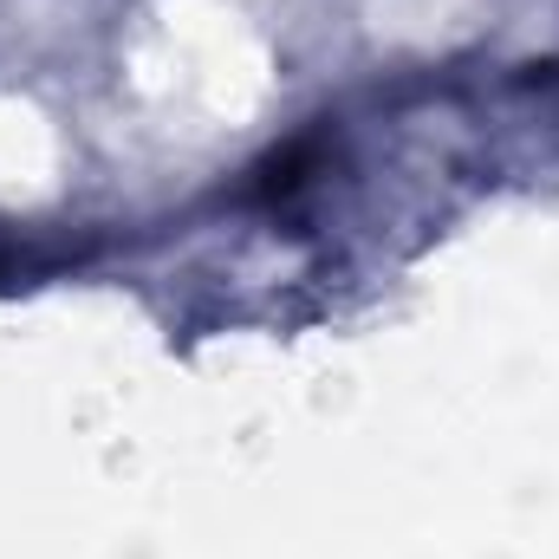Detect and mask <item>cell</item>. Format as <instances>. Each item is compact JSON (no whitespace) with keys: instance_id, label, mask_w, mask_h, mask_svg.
<instances>
[{"instance_id":"obj_1","label":"cell","mask_w":559,"mask_h":559,"mask_svg":"<svg viewBox=\"0 0 559 559\" xmlns=\"http://www.w3.org/2000/svg\"><path fill=\"white\" fill-rule=\"evenodd\" d=\"M319 163V143H286L280 156L261 163V202H280V195H293L299 182H306V169Z\"/></svg>"}]
</instances>
